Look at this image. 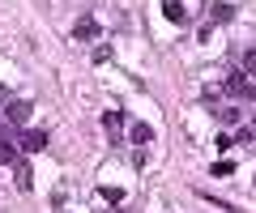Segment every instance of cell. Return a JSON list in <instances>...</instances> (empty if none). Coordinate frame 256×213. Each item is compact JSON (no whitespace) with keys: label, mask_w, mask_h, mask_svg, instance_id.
I'll list each match as a JSON object with an SVG mask.
<instances>
[{"label":"cell","mask_w":256,"mask_h":213,"mask_svg":"<svg viewBox=\"0 0 256 213\" xmlns=\"http://www.w3.org/2000/svg\"><path fill=\"white\" fill-rule=\"evenodd\" d=\"M4 162H18V145H0V167Z\"/></svg>","instance_id":"cell-11"},{"label":"cell","mask_w":256,"mask_h":213,"mask_svg":"<svg viewBox=\"0 0 256 213\" xmlns=\"http://www.w3.org/2000/svg\"><path fill=\"white\" fill-rule=\"evenodd\" d=\"M210 17H214V21H230V17H235V9H230V4H214Z\"/></svg>","instance_id":"cell-9"},{"label":"cell","mask_w":256,"mask_h":213,"mask_svg":"<svg viewBox=\"0 0 256 213\" xmlns=\"http://www.w3.org/2000/svg\"><path fill=\"white\" fill-rule=\"evenodd\" d=\"M0 145H18V137H13V124H0Z\"/></svg>","instance_id":"cell-12"},{"label":"cell","mask_w":256,"mask_h":213,"mask_svg":"<svg viewBox=\"0 0 256 213\" xmlns=\"http://www.w3.org/2000/svg\"><path fill=\"white\" fill-rule=\"evenodd\" d=\"M18 149L22 154H43L47 149V132L43 128H22L18 132Z\"/></svg>","instance_id":"cell-1"},{"label":"cell","mask_w":256,"mask_h":213,"mask_svg":"<svg viewBox=\"0 0 256 213\" xmlns=\"http://www.w3.org/2000/svg\"><path fill=\"white\" fill-rule=\"evenodd\" d=\"M111 213H124V209H111Z\"/></svg>","instance_id":"cell-18"},{"label":"cell","mask_w":256,"mask_h":213,"mask_svg":"<svg viewBox=\"0 0 256 213\" xmlns=\"http://www.w3.org/2000/svg\"><path fill=\"white\" fill-rule=\"evenodd\" d=\"M30 111H34V107H30L26 98L9 102V107H4V124H13V128H26V124H30Z\"/></svg>","instance_id":"cell-2"},{"label":"cell","mask_w":256,"mask_h":213,"mask_svg":"<svg viewBox=\"0 0 256 213\" xmlns=\"http://www.w3.org/2000/svg\"><path fill=\"white\" fill-rule=\"evenodd\" d=\"M154 141V128L150 124H132V145H150Z\"/></svg>","instance_id":"cell-8"},{"label":"cell","mask_w":256,"mask_h":213,"mask_svg":"<svg viewBox=\"0 0 256 213\" xmlns=\"http://www.w3.org/2000/svg\"><path fill=\"white\" fill-rule=\"evenodd\" d=\"M0 102H4V85H0Z\"/></svg>","instance_id":"cell-17"},{"label":"cell","mask_w":256,"mask_h":213,"mask_svg":"<svg viewBox=\"0 0 256 213\" xmlns=\"http://www.w3.org/2000/svg\"><path fill=\"white\" fill-rule=\"evenodd\" d=\"M98 34H102V30H98V21H94V17H77V26H73V38H77V43H94Z\"/></svg>","instance_id":"cell-5"},{"label":"cell","mask_w":256,"mask_h":213,"mask_svg":"<svg viewBox=\"0 0 256 213\" xmlns=\"http://www.w3.org/2000/svg\"><path fill=\"white\" fill-rule=\"evenodd\" d=\"M226 94L230 98H256V85L248 81L244 73H235V77H226Z\"/></svg>","instance_id":"cell-4"},{"label":"cell","mask_w":256,"mask_h":213,"mask_svg":"<svg viewBox=\"0 0 256 213\" xmlns=\"http://www.w3.org/2000/svg\"><path fill=\"white\" fill-rule=\"evenodd\" d=\"M244 68H248V73H256V47H248V51H244Z\"/></svg>","instance_id":"cell-13"},{"label":"cell","mask_w":256,"mask_h":213,"mask_svg":"<svg viewBox=\"0 0 256 213\" xmlns=\"http://www.w3.org/2000/svg\"><path fill=\"white\" fill-rule=\"evenodd\" d=\"M235 145H248V149H252V145H256V132H252V128H239V132H235Z\"/></svg>","instance_id":"cell-10"},{"label":"cell","mask_w":256,"mask_h":213,"mask_svg":"<svg viewBox=\"0 0 256 213\" xmlns=\"http://www.w3.org/2000/svg\"><path fill=\"white\" fill-rule=\"evenodd\" d=\"M102 132L111 137V145H120V137H124V111H102Z\"/></svg>","instance_id":"cell-3"},{"label":"cell","mask_w":256,"mask_h":213,"mask_svg":"<svg viewBox=\"0 0 256 213\" xmlns=\"http://www.w3.org/2000/svg\"><path fill=\"white\" fill-rule=\"evenodd\" d=\"M218 120L222 124H239V111H235V107H226V111H218Z\"/></svg>","instance_id":"cell-14"},{"label":"cell","mask_w":256,"mask_h":213,"mask_svg":"<svg viewBox=\"0 0 256 213\" xmlns=\"http://www.w3.org/2000/svg\"><path fill=\"white\" fill-rule=\"evenodd\" d=\"M13 175H18V188H22V192L34 188V171H30V162H13Z\"/></svg>","instance_id":"cell-6"},{"label":"cell","mask_w":256,"mask_h":213,"mask_svg":"<svg viewBox=\"0 0 256 213\" xmlns=\"http://www.w3.org/2000/svg\"><path fill=\"white\" fill-rule=\"evenodd\" d=\"M252 124H256V115H252Z\"/></svg>","instance_id":"cell-19"},{"label":"cell","mask_w":256,"mask_h":213,"mask_svg":"<svg viewBox=\"0 0 256 213\" xmlns=\"http://www.w3.org/2000/svg\"><path fill=\"white\" fill-rule=\"evenodd\" d=\"M162 17H166V21H188L184 0H162Z\"/></svg>","instance_id":"cell-7"},{"label":"cell","mask_w":256,"mask_h":213,"mask_svg":"<svg viewBox=\"0 0 256 213\" xmlns=\"http://www.w3.org/2000/svg\"><path fill=\"white\" fill-rule=\"evenodd\" d=\"M230 171H235V162H226V158H222V162H214V175H230Z\"/></svg>","instance_id":"cell-16"},{"label":"cell","mask_w":256,"mask_h":213,"mask_svg":"<svg viewBox=\"0 0 256 213\" xmlns=\"http://www.w3.org/2000/svg\"><path fill=\"white\" fill-rule=\"evenodd\" d=\"M111 60V47H94V64H107Z\"/></svg>","instance_id":"cell-15"}]
</instances>
